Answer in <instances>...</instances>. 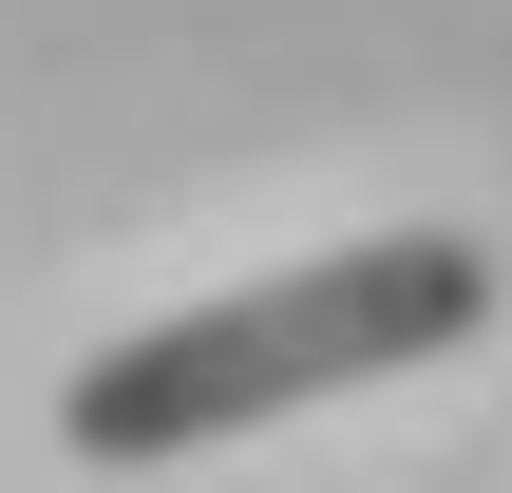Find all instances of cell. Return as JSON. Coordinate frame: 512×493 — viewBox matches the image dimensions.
<instances>
[{"mask_svg": "<svg viewBox=\"0 0 512 493\" xmlns=\"http://www.w3.org/2000/svg\"><path fill=\"white\" fill-rule=\"evenodd\" d=\"M475 323H494V247H475V228H361V247H304V266L190 304V323L95 342L76 399H57V437L133 475V456L247 437V418H285V399H361V380H399V361H456Z\"/></svg>", "mask_w": 512, "mask_h": 493, "instance_id": "cell-1", "label": "cell"}]
</instances>
